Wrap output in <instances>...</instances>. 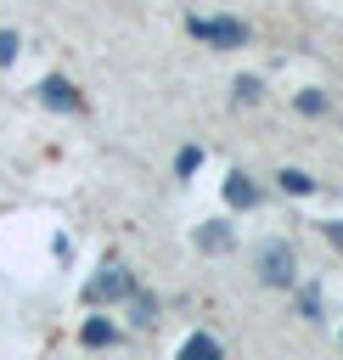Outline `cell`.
<instances>
[{"label":"cell","instance_id":"cell-14","mask_svg":"<svg viewBox=\"0 0 343 360\" xmlns=\"http://www.w3.org/2000/svg\"><path fill=\"white\" fill-rule=\"evenodd\" d=\"M17 51H22V39H17L11 28H0V68H11V62H17Z\"/></svg>","mask_w":343,"mask_h":360},{"label":"cell","instance_id":"cell-2","mask_svg":"<svg viewBox=\"0 0 343 360\" xmlns=\"http://www.w3.org/2000/svg\"><path fill=\"white\" fill-rule=\"evenodd\" d=\"M186 28H191V39L197 45H214V51H236V45H247V22H236V17H186Z\"/></svg>","mask_w":343,"mask_h":360},{"label":"cell","instance_id":"cell-15","mask_svg":"<svg viewBox=\"0 0 343 360\" xmlns=\"http://www.w3.org/2000/svg\"><path fill=\"white\" fill-rule=\"evenodd\" d=\"M298 309H304L309 321H321V292H315V287H304V292H298Z\"/></svg>","mask_w":343,"mask_h":360},{"label":"cell","instance_id":"cell-11","mask_svg":"<svg viewBox=\"0 0 343 360\" xmlns=\"http://www.w3.org/2000/svg\"><path fill=\"white\" fill-rule=\"evenodd\" d=\"M197 169H202V146H180V152H174V174H180V180H191Z\"/></svg>","mask_w":343,"mask_h":360},{"label":"cell","instance_id":"cell-13","mask_svg":"<svg viewBox=\"0 0 343 360\" xmlns=\"http://www.w3.org/2000/svg\"><path fill=\"white\" fill-rule=\"evenodd\" d=\"M326 107H332V101H326L321 90H304V96H298V112H309V118H321Z\"/></svg>","mask_w":343,"mask_h":360},{"label":"cell","instance_id":"cell-7","mask_svg":"<svg viewBox=\"0 0 343 360\" xmlns=\"http://www.w3.org/2000/svg\"><path fill=\"white\" fill-rule=\"evenodd\" d=\"M79 343H84V349H107V343H118V326L101 321V315H90V321L79 326Z\"/></svg>","mask_w":343,"mask_h":360},{"label":"cell","instance_id":"cell-6","mask_svg":"<svg viewBox=\"0 0 343 360\" xmlns=\"http://www.w3.org/2000/svg\"><path fill=\"white\" fill-rule=\"evenodd\" d=\"M225 202H231V208H259V186H253L242 169H231V174H225Z\"/></svg>","mask_w":343,"mask_h":360},{"label":"cell","instance_id":"cell-10","mask_svg":"<svg viewBox=\"0 0 343 360\" xmlns=\"http://www.w3.org/2000/svg\"><path fill=\"white\" fill-rule=\"evenodd\" d=\"M231 96H236V107H253V101H259V96H264V84H259V79H253V73H242V79H236V84H231Z\"/></svg>","mask_w":343,"mask_h":360},{"label":"cell","instance_id":"cell-9","mask_svg":"<svg viewBox=\"0 0 343 360\" xmlns=\"http://www.w3.org/2000/svg\"><path fill=\"white\" fill-rule=\"evenodd\" d=\"M129 321H135V326H141V332H146V326H152V321H157V298H152V292H141V287H135V292H129Z\"/></svg>","mask_w":343,"mask_h":360},{"label":"cell","instance_id":"cell-4","mask_svg":"<svg viewBox=\"0 0 343 360\" xmlns=\"http://www.w3.org/2000/svg\"><path fill=\"white\" fill-rule=\"evenodd\" d=\"M39 101L56 107V112H84V96H79L67 79H39Z\"/></svg>","mask_w":343,"mask_h":360},{"label":"cell","instance_id":"cell-5","mask_svg":"<svg viewBox=\"0 0 343 360\" xmlns=\"http://www.w3.org/2000/svg\"><path fill=\"white\" fill-rule=\"evenodd\" d=\"M197 248H202V253H231V248H236V231H231L225 219H202V225H197Z\"/></svg>","mask_w":343,"mask_h":360},{"label":"cell","instance_id":"cell-8","mask_svg":"<svg viewBox=\"0 0 343 360\" xmlns=\"http://www.w3.org/2000/svg\"><path fill=\"white\" fill-rule=\"evenodd\" d=\"M180 360H225V349H219V338H208V332H191V338L180 343Z\"/></svg>","mask_w":343,"mask_h":360},{"label":"cell","instance_id":"cell-3","mask_svg":"<svg viewBox=\"0 0 343 360\" xmlns=\"http://www.w3.org/2000/svg\"><path fill=\"white\" fill-rule=\"evenodd\" d=\"M129 292H135V276H129L124 264H101V270L90 276V287H84L90 304H124Z\"/></svg>","mask_w":343,"mask_h":360},{"label":"cell","instance_id":"cell-12","mask_svg":"<svg viewBox=\"0 0 343 360\" xmlns=\"http://www.w3.org/2000/svg\"><path fill=\"white\" fill-rule=\"evenodd\" d=\"M276 180H281V191H292V197H309V191H315V180H309L304 169H281Z\"/></svg>","mask_w":343,"mask_h":360},{"label":"cell","instance_id":"cell-1","mask_svg":"<svg viewBox=\"0 0 343 360\" xmlns=\"http://www.w3.org/2000/svg\"><path fill=\"white\" fill-rule=\"evenodd\" d=\"M253 270H259L264 287H292L298 281V253L287 248V236H270V242L253 248Z\"/></svg>","mask_w":343,"mask_h":360},{"label":"cell","instance_id":"cell-16","mask_svg":"<svg viewBox=\"0 0 343 360\" xmlns=\"http://www.w3.org/2000/svg\"><path fill=\"white\" fill-rule=\"evenodd\" d=\"M321 231H326V242H332V248H337V253H343V219H326V225H321Z\"/></svg>","mask_w":343,"mask_h":360}]
</instances>
